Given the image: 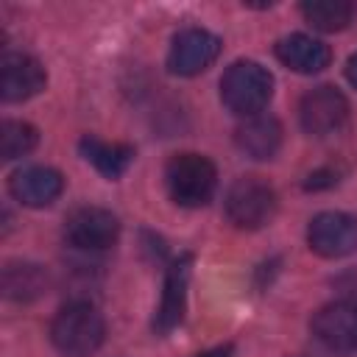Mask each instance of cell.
<instances>
[{
  "label": "cell",
  "mask_w": 357,
  "mask_h": 357,
  "mask_svg": "<svg viewBox=\"0 0 357 357\" xmlns=\"http://www.w3.org/2000/svg\"><path fill=\"white\" fill-rule=\"evenodd\" d=\"M271 95H273V75L259 61L240 59V61L229 64L220 78L223 106L243 120L262 114V109L271 103Z\"/></svg>",
  "instance_id": "obj_2"
},
{
  "label": "cell",
  "mask_w": 357,
  "mask_h": 357,
  "mask_svg": "<svg viewBox=\"0 0 357 357\" xmlns=\"http://www.w3.org/2000/svg\"><path fill=\"white\" fill-rule=\"evenodd\" d=\"M45 284H47V276L39 265L8 262L3 268V293L11 301H33L36 296H42Z\"/></svg>",
  "instance_id": "obj_16"
},
{
  "label": "cell",
  "mask_w": 357,
  "mask_h": 357,
  "mask_svg": "<svg viewBox=\"0 0 357 357\" xmlns=\"http://www.w3.org/2000/svg\"><path fill=\"white\" fill-rule=\"evenodd\" d=\"M332 184H337V170H332V167L315 170V173H310L307 181H304L307 190H321V187H332Z\"/></svg>",
  "instance_id": "obj_19"
},
{
  "label": "cell",
  "mask_w": 357,
  "mask_h": 357,
  "mask_svg": "<svg viewBox=\"0 0 357 357\" xmlns=\"http://www.w3.org/2000/svg\"><path fill=\"white\" fill-rule=\"evenodd\" d=\"M190 273H192V257L181 254L178 259L170 262L165 273V287H162V301L153 315V332L167 335L184 321L187 310V287H190Z\"/></svg>",
  "instance_id": "obj_11"
},
{
  "label": "cell",
  "mask_w": 357,
  "mask_h": 357,
  "mask_svg": "<svg viewBox=\"0 0 357 357\" xmlns=\"http://www.w3.org/2000/svg\"><path fill=\"white\" fill-rule=\"evenodd\" d=\"M223 42L218 33L206 31V28H184L173 36L170 50H167V70L173 75H198L206 67L215 64V59L220 56Z\"/></svg>",
  "instance_id": "obj_6"
},
{
  "label": "cell",
  "mask_w": 357,
  "mask_h": 357,
  "mask_svg": "<svg viewBox=\"0 0 357 357\" xmlns=\"http://www.w3.org/2000/svg\"><path fill=\"white\" fill-rule=\"evenodd\" d=\"M293 357H298V354H293Z\"/></svg>",
  "instance_id": "obj_22"
},
{
  "label": "cell",
  "mask_w": 357,
  "mask_h": 357,
  "mask_svg": "<svg viewBox=\"0 0 357 357\" xmlns=\"http://www.w3.org/2000/svg\"><path fill=\"white\" fill-rule=\"evenodd\" d=\"M64 190V178L56 167H47V165H28V167H20L11 173L8 178V192L22 204V206H31V209H42V206H50Z\"/></svg>",
  "instance_id": "obj_12"
},
{
  "label": "cell",
  "mask_w": 357,
  "mask_h": 357,
  "mask_svg": "<svg viewBox=\"0 0 357 357\" xmlns=\"http://www.w3.org/2000/svg\"><path fill=\"white\" fill-rule=\"evenodd\" d=\"M234 142L251 159H271V156H276V151L282 145V123L265 112L245 117L234 128Z\"/></svg>",
  "instance_id": "obj_14"
},
{
  "label": "cell",
  "mask_w": 357,
  "mask_h": 357,
  "mask_svg": "<svg viewBox=\"0 0 357 357\" xmlns=\"http://www.w3.org/2000/svg\"><path fill=\"white\" fill-rule=\"evenodd\" d=\"M78 151L106 178H120L131 167V162H134V148L131 145H126V142H106V139L92 137V134L81 137Z\"/></svg>",
  "instance_id": "obj_15"
},
{
  "label": "cell",
  "mask_w": 357,
  "mask_h": 357,
  "mask_svg": "<svg viewBox=\"0 0 357 357\" xmlns=\"http://www.w3.org/2000/svg\"><path fill=\"white\" fill-rule=\"evenodd\" d=\"M120 237V220L103 206H78L64 220V240L78 251H106Z\"/></svg>",
  "instance_id": "obj_5"
},
{
  "label": "cell",
  "mask_w": 357,
  "mask_h": 357,
  "mask_svg": "<svg viewBox=\"0 0 357 357\" xmlns=\"http://www.w3.org/2000/svg\"><path fill=\"white\" fill-rule=\"evenodd\" d=\"M307 245L326 259L357 251V218L346 212H318L307 226Z\"/></svg>",
  "instance_id": "obj_9"
},
{
  "label": "cell",
  "mask_w": 357,
  "mask_h": 357,
  "mask_svg": "<svg viewBox=\"0 0 357 357\" xmlns=\"http://www.w3.org/2000/svg\"><path fill=\"white\" fill-rule=\"evenodd\" d=\"M47 84V73L39 59L28 53H6L0 59V95L6 103H22L39 95Z\"/></svg>",
  "instance_id": "obj_10"
},
{
  "label": "cell",
  "mask_w": 357,
  "mask_h": 357,
  "mask_svg": "<svg viewBox=\"0 0 357 357\" xmlns=\"http://www.w3.org/2000/svg\"><path fill=\"white\" fill-rule=\"evenodd\" d=\"M301 17L315 31L335 33V31H343L351 22L354 6L346 3V0H310V3H301Z\"/></svg>",
  "instance_id": "obj_17"
},
{
  "label": "cell",
  "mask_w": 357,
  "mask_h": 357,
  "mask_svg": "<svg viewBox=\"0 0 357 357\" xmlns=\"http://www.w3.org/2000/svg\"><path fill=\"white\" fill-rule=\"evenodd\" d=\"M273 50L284 67H290L293 73H301V75L321 73L332 61L329 45H324L321 39H315L310 33H287L276 42Z\"/></svg>",
  "instance_id": "obj_13"
},
{
  "label": "cell",
  "mask_w": 357,
  "mask_h": 357,
  "mask_svg": "<svg viewBox=\"0 0 357 357\" xmlns=\"http://www.w3.org/2000/svg\"><path fill=\"white\" fill-rule=\"evenodd\" d=\"M39 142V131L25 123V120H3V134H0V153L3 159H20L31 153Z\"/></svg>",
  "instance_id": "obj_18"
},
{
  "label": "cell",
  "mask_w": 357,
  "mask_h": 357,
  "mask_svg": "<svg viewBox=\"0 0 357 357\" xmlns=\"http://www.w3.org/2000/svg\"><path fill=\"white\" fill-rule=\"evenodd\" d=\"M103 337H106L103 315L89 301L64 304L50 324V340L64 357H89L100 349Z\"/></svg>",
  "instance_id": "obj_3"
},
{
  "label": "cell",
  "mask_w": 357,
  "mask_h": 357,
  "mask_svg": "<svg viewBox=\"0 0 357 357\" xmlns=\"http://www.w3.org/2000/svg\"><path fill=\"white\" fill-rule=\"evenodd\" d=\"M346 78H349V84L357 89V53H351L349 61H346Z\"/></svg>",
  "instance_id": "obj_21"
},
{
  "label": "cell",
  "mask_w": 357,
  "mask_h": 357,
  "mask_svg": "<svg viewBox=\"0 0 357 357\" xmlns=\"http://www.w3.org/2000/svg\"><path fill=\"white\" fill-rule=\"evenodd\" d=\"M346 120H349V100L332 84H321L310 89L298 103V123L310 137H329L340 131Z\"/></svg>",
  "instance_id": "obj_7"
},
{
  "label": "cell",
  "mask_w": 357,
  "mask_h": 357,
  "mask_svg": "<svg viewBox=\"0 0 357 357\" xmlns=\"http://www.w3.org/2000/svg\"><path fill=\"white\" fill-rule=\"evenodd\" d=\"M279 206L276 190L259 178V176H240L229 184L226 195H223V212L229 218L231 226L254 231L262 229L265 223L273 220Z\"/></svg>",
  "instance_id": "obj_4"
},
{
  "label": "cell",
  "mask_w": 357,
  "mask_h": 357,
  "mask_svg": "<svg viewBox=\"0 0 357 357\" xmlns=\"http://www.w3.org/2000/svg\"><path fill=\"white\" fill-rule=\"evenodd\" d=\"M310 332L329 351H340V354L357 351V298H340L324 304L312 315Z\"/></svg>",
  "instance_id": "obj_8"
},
{
  "label": "cell",
  "mask_w": 357,
  "mask_h": 357,
  "mask_svg": "<svg viewBox=\"0 0 357 357\" xmlns=\"http://www.w3.org/2000/svg\"><path fill=\"white\" fill-rule=\"evenodd\" d=\"M231 354H234V346H231V343H223V346L206 349V351H201V354H195V357H231Z\"/></svg>",
  "instance_id": "obj_20"
},
{
  "label": "cell",
  "mask_w": 357,
  "mask_h": 357,
  "mask_svg": "<svg viewBox=\"0 0 357 357\" xmlns=\"http://www.w3.org/2000/svg\"><path fill=\"white\" fill-rule=\"evenodd\" d=\"M165 187L173 204L184 209H198L209 204L218 190V167L209 156L195 151L173 153L165 165Z\"/></svg>",
  "instance_id": "obj_1"
}]
</instances>
